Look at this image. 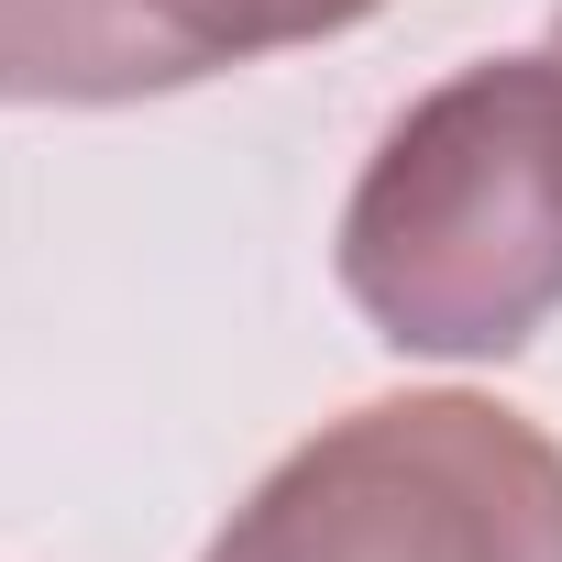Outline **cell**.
Wrapping results in <instances>:
<instances>
[{
    "label": "cell",
    "instance_id": "obj_1",
    "mask_svg": "<svg viewBox=\"0 0 562 562\" xmlns=\"http://www.w3.org/2000/svg\"><path fill=\"white\" fill-rule=\"evenodd\" d=\"M342 288L397 353H518L562 310V56L463 67L375 144Z\"/></svg>",
    "mask_w": 562,
    "mask_h": 562
},
{
    "label": "cell",
    "instance_id": "obj_2",
    "mask_svg": "<svg viewBox=\"0 0 562 562\" xmlns=\"http://www.w3.org/2000/svg\"><path fill=\"white\" fill-rule=\"evenodd\" d=\"M210 562H562V441L496 397H375L276 463Z\"/></svg>",
    "mask_w": 562,
    "mask_h": 562
},
{
    "label": "cell",
    "instance_id": "obj_3",
    "mask_svg": "<svg viewBox=\"0 0 562 562\" xmlns=\"http://www.w3.org/2000/svg\"><path fill=\"white\" fill-rule=\"evenodd\" d=\"M386 0H0V100H144Z\"/></svg>",
    "mask_w": 562,
    "mask_h": 562
}]
</instances>
